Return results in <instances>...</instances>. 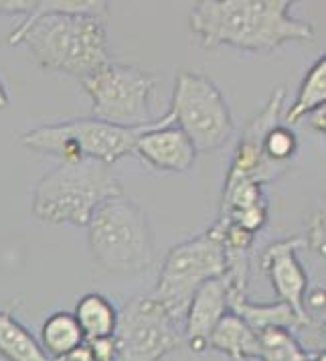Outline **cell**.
<instances>
[{
    "instance_id": "ba28073f",
    "label": "cell",
    "mask_w": 326,
    "mask_h": 361,
    "mask_svg": "<svg viewBox=\"0 0 326 361\" xmlns=\"http://www.w3.org/2000/svg\"><path fill=\"white\" fill-rule=\"evenodd\" d=\"M225 250L207 231L168 250L152 296L182 327L195 293L209 280L223 279Z\"/></svg>"
},
{
    "instance_id": "3957f363",
    "label": "cell",
    "mask_w": 326,
    "mask_h": 361,
    "mask_svg": "<svg viewBox=\"0 0 326 361\" xmlns=\"http://www.w3.org/2000/svg\"><path fill=\"white\" fill-rule=\"evenodd\" d=\"M124 195L122 180L108 164L96 161L59 163L35 185L31 212L49 226L85 228L104 201Z\"/></svg>"
},
{
    "instance_id": "e0dca14e",
    "label": "cell",
    "mask_w": 326,
    "mask_h": 361,
    "mask_svg": "<svg viewBox=\"0 0 326 361\" xmlns=\"http://www.w3.org/2000/svg\"><path fill=\"white\" fill-rule=\"evenodd\" d=\"M0 360L51 361L31 331L23 327L17 317L8 311H0Z\"/></svg>"
},
{
    "instance_id": "52a82bcc",
    "label": "cell",
    "mask_w": 326,
    "mask_h": 361,
    "mask_svg": "<svg viewBox=\"0 0 326 361\" xmlns=\"http://www.w3.org/2000/svg\"><path fill=\"white\" fill-rule=\"evenodd\" d=\"M156 83L154 73L115 61H108L82 80L83 92L92 99L94 118L124 128L146 126L156 120L152 114Z\"/></svg>"
},
{
    "instance_id": "30bf717a",
    "label": "cell",
    "mask_w": 326,
    "mask_h": 361,
    "mask_svg": "<svg viewBox=\"0 0 326 361\" xmlns=\"http://www.w3.org/2000/svg\"><path fill=\"white\" fill-rule=\"evenodd\" d=\"M284 102H286V90L276 87L270 94L260 114L253 116V120L247 124L237 147L233 150L223 185H231L237 180H251V183H258L263 187L265 183L280 179L288 171V166L270 163L261 150V140H263L265 132L282 122Z\"/></svg>"
},
{
    "instance_id": "9c48e42d",
    "label": "cell",
    "mask_w": 326,
    "mask_h": 361,
    "mask_svg": "<svg viewBox=\"0 0 326 361\" xmlns=\"http://www.w3.org/2000/svg\"><path fill=\"white\" fill-rule=\"evenodd\" d=\"M115 361H161L177 351L182 327L152 295L134 296L118 311Z\"/></svg>"
},
{
    "instance_id": "7402d4cb",
    "label": "cell",
    "mask_w": 326,
    "mask_h": 361,
    "mask_svg": "<svg viewBox=\"0 0 326 361\" xmlns=\"http://www.w3.org/2000/svg\"><path fill=\"white\" fill-rule=\"evenodd\" d=\"M304 240V247H308L310 252L318 254L325 258V247H326V217L325 209L316 212L308 219L306 224V233L302 235Z\"/></svg>"
},
{
    "instance_id": "2e32d148",
    "label": "cell",
    "mask_w": 326,
    "mask_h": 361,
    "mask_svg": "<svg viewBox=\"0 0 326 361\" xmlns=\"http://www.w3.org/2000/svg\"><path fill=\"white\" fill-rule=\"evenodd\" d=\"M73 317L82 327L85 341L99 337H114L118 327V309L108 296L98 293L83 295L75 305Z\"/></svg>"
},
{
    "instance_id": "d4e9b609",
    "label": "cell",
    "mask_w": 326,
    "mask_h": 361,
    "mask_svg": "<svg viewBox=\"0 0 326 361\" xmlns=\"http://www.w3.org/2000/svg\"><path fill=\"white\" fill-rule=\"evenodd\" d=\"M308 118H310V120H308L310 128L316 132V134L325 136V132H326V106H320V108H316L314 112H310Z\"/></svg>"
},
{
    "instance_id": "603a6c76",
    "label": "cell",
    "mask_w": 326,
    "mask_h": 361,
    "mask_svg": "<svg viewBox=\"0 0 326 361\" xmlns=\"http://www.w3.org/2000/svg\"><path fill=\"white\" fill-rule=\"evenodd\" d=\"M85 347L89 349L94 361H115V339L114 337H99L87 339Z\"/></svg>"
},
{
    "instance_id": "6da1fadb",
    "label": "cell",
    "mask_w": 326,
    "mask_h": 361,
    "mask_svg": "<svg viewBox=\"0 0 326 361\" xmlns=\"http://www.w3.org/2000/svg\"><path fill=\"white\" fill-rule=\"evenodd\" d=\"M110 2L35 0L33 13L8 35V45H25L37 66L85 80L110 59Z\"/></svg>"
},
{
    "instance_id": "5b68a950",
    "label": "cell",
    "mask_w": 326,
    "mask_h": 361,
    "mask_svg": "<svg viewBox=\"0 0 326 361\" xmlns=\"http://www.w3.org/2000/svg\"><path fill=\"white\" fill-rule=\"evenodd\" d=\"M87 228L94 262L114 274H140L154 262V235L146 212L124 195L104 201Z\"/></svg>"
},
{
    "instance_id": "f1b7e54d",
    "label": "cell",
    "mask_w": 326,
    "mask_h": 361,
    "mask_svg": "<svg viewBox=\"0 0 326 361\" xmlns=\"http://www.w3.org/2000/svg\"><path fill=\"white\" fill-rule=\"evenodd\" d=\"M0 361H2V360H0Z\"/></svg>"
},
{
    "instance_id": "8fae6325",
    "label": "cell",
    "mask_w": 326,
    "mask_h": 361,
    "mask_svg": "<svg viewBox=\"0 0 326 361\" xmlns=\"http://www.w3.org/2000/svg\"><path fill=\"white\" fill-rule=\"evenodd\" d=\"M302 247H304L302 235H294V238L274 242L261 252L260 266L268 274L277 300L292 307L296 314L308 319L302 311L304 296L308 293V274L296 256L298 250H302Z\"/></svg>"
},
{
    "instance_id": "44dd1931",
    "label": "cell",
    "mask_w": 326,
    "mask_h": 361,
    "mask_svg": "<svg viewBox=\"0 0 326 361\" xmlns=\"http://www.w3.org/2000/svg\"><path fill=\"white\" fill-rule=\"evenodd\" d=\"M298 147L300 145H298L296 132L290 126H284L282 122L265 132V136L261 140L263 157L270 163L280 164V166H288V169H290V163L298 154Z\"/></svg>"
},
{
    "instance_id": "484cf974",
    "label": "cell",
    "mask_w": 326,
    "mask_h": 361,
    "mask_svg": "<svg viewBox=\"0 0 326 361\" xmlns=\"http://www.w3.org/2000/svg\"><path fill=\"white\" fill-rule=\"evenodd\" d=\"M51 361H94L92 357V353H89V349L83 345L80 349H75V351H71V353H67L63 357H55V360Z\"/></svg>"
},
{
    "instance_id": "ffe728a7",
    "label": "cell",
    "mask_w": 326,
    "mask_h": 361,
    "mask_svg": "<svg viewBox=\"0 0 326 361\" xmlns=\"http://www.w3.org/2000/svg\"><path fill=\"white\" fill-rule=\"evenodd\" d=\"M260 361H310V353L288 329L272 327L258 333Z\"/></svg>"
},
{
    "instance_id": "8992f818",
    "label": "cell",
    "mask_w": 326,
    "mask_h": 361,
    "mask_svg": "<svg viewBox=\"0 0 326 361\" xmlns=\"http://www.w3.org/2000/svg\"><path fill=\"white\" fill-rule=\"evenodd\" d=\"M166 112L173 118V124L193 142L196 154H209L223 148L235 130L221 90L205 73L180 69Z\"/></svg>"
},
{
    "instance_id": "4316f807",
    "label": "cell",
    "mask_w": 326,
    "mask_h": 361,
    "mask_svg": "<svg viewBox=\"0 0 326 361\" xmlns=\"http://www.w3.org/2000/svg\"><path fill=\"white\" fill-rule=\"evenodd\" d=\"M4 108H8V94H6L4 83L0 80V110H4Z\"/></svg>"
},
{
    "instance_id": "9a60e30c",
    "label": "cell",
    "mask_w": 326,
    "mask_h": 361,
    "mask_svg": "<svg viewBox=\"0 0 326 361\" xmlns=\"http://www.w3.org/2000/svg\"><path fill=\"white\" fill-rule=\"evenodd\" d=\"M209 349L231 361H260V337L251 327L229 311L209 335Z\"/></svg>"
},
{
    "instance_id": "ac0fdd59",
    "label": "cell",
    "mask_w": 326,
    "mask_h": 361,
    "mask_svg": "<svg viewBox=\"0 0 326 361\" xmlns=\"http://www.w3.org/2000/svg\"><path fill=\"white\" fill-rule=\"evenodd\" d=\"M41 347L49 355V360L63 357L67 353L75 351L85 345L80 323L75 321L73 312L57 311L49 314L41 327Z\"/></svg>"
},
{
    "instance_id": "4fadbf2b",
    "label": "cell",
    "mask_w": 326,
    "mask_h": 361,
    "mask_svg": "<svg viewBox=\"0 0 326 361\" xmlns=\"http://www.w3.org/2000/svg\"><path fill=\"white\" fill-rule=\"evenodd\" d=\"M227 312L229 293L223 279L209 280L196 290L182 323V337L193 353L209 349V335Z\"/></svg>"
},
{
    "instance_id": "7a4b0ae2",
    "label": "cell",
    "mask_w": 326,
    "mask_h": 361,
    "mask_svg": "<svg viewBox=\"0 0 326 361\" xmlns=\"http://www.w3.org/2000/svg\"><path fill=\"white\" fill-rule=\"evenodd\" d=\"M292 0H199L189 27L201 47L272 53L290 41H312L314 27L292 17Z\"/></svg>"
},
{
    "instance_id": "277c9868",
    "label": "cell",
    "mask_w": 326,
    "mask_h": 361,
    "mask_svg": "<svg viewBox=\"0 0 326 361\" xmlns=\"http://www.w3.org/2000/svg\"><path fill=\"white\" fill-rule=\"evenodd\" d=\"M164 124H173L168 112L156 118L152 124L138 128H124L96 118H73L25 132L20 136V142L29 150L55 157L61 163L73 164L82 161H96L112 166L120 159L134 152L136 140L144 132L161 128Z\"/></svg>"
},
{
    "instance_id": "83f0119b",
    "label": "cell",
    "mask_w": 326,
    "mask_h": 361,
    "mask_svg": "<svg viewBox=\"0 0 326 361\" xmlns=\"http://www.w3.org/2000/svg\"><path fill=\"white\" fill-rule=\"evenodd\" d=\"M310 361H326L325 351H318V353H310Z\"/></svg>"
},
{
    "instance_id": "5bb4252c",
    "label": "cell",
    "mask_w": 326,
    "mask_h": 361,
    "mask_svg": "<svg viewBox=\"0 0 326 361\" xmlns=\"http://www.w3.org/2000/svg\"><path fill=\"white\" fill-rule=\"evenodd\" d=\"M229 311L235 312L247 327H251L256 333H261L265 329L280 327L288 331H300L302 327L310 325L312 321L304 319L292 311L286 302H251L247 296H229ZM320 325V323H316Z\"/></svg>"
},
{
    "instance_id": "d6986e66",
    "label": "cell",
    "mask_w": 326,
    "mask_h": 361,
    "mask_svg": "<svg viewBox=\"0 0 326 361\" xmlns=\"http://www.w3.org/2000/svg\"><path fill=\"white\" fill-rule=\"evenodd\" d=\"M326 106V57L322 55L314 66L310 67L304 80L298 87V96L286 112L282 124L284 126H296L302 118H306L316 108Z\"/></svg>"
},
{
    "instance_id": "cb8c5ba5",
    "label": "cell",
    "mask_w": 326,
    "mask_h": 361,
    "mask_svg": "<svg viewBox=\"0 0 326 361\" xmlns=\"http://www.w3.org/2000/svg\"><path fill=\"white\" fill-rule=\"evenodd\" d=\"M35 0H0V15L8 17H29L33 13Z\"/></svg>"
},
{
    "instance_id": "7c38bea8",
    "label": "cell",
    "mask_w": 326,
    "mask_h": 361,
    "mask_svg": "<svg viewBox=\"0 0 326 361\" xmlns=\"http://www.w3.org/2000/svg\"><path fill=\"white\" fill-rule=\"evenodd\" d=\"M132 154L163 173H187L196 161L193 142L175 124L144 132L136 140Z\"/></svg>"
}]
</instances>
